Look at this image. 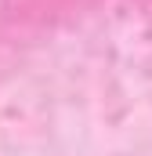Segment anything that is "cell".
I'll return each instance as SVG.
<instances>
[{"mask_svg":"<svg viewBox=\"0 0 152 156\" xmlns=\"http://www.w3.org/2000/svg\"><path fill=\"white\" fill-rule=\"evenodd\" d=\"M0 156H152V22L83 26L18 69Z\"/></svg>","mask_w":152,"mask_h":156,"instance_id":"obj_1","label":"cell"}]
</instances>
